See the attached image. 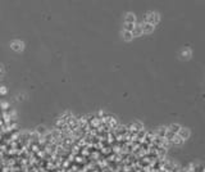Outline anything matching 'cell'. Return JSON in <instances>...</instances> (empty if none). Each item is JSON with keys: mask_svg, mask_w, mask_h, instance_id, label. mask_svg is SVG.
<instances>
[{"mask_svg": "<svg viewBox=\"0 0 205 172\" xmlns=\"http://www.w3.org/2000/svg\"><path fill=\"white\" fill-rule=\"evenodd\" d=\"M159 22V16H158V13H149L147 16H146V23H150V24H153V26H155Z\"/></svg>", "mask_w": 205, "mask_h": 172, "instance_id": "obj_1", "label": "cell"}, {"mask_svg": "<svg viewBox=\"0 0 205 172\" xmlns=\"http://www.w3.org/2000/svg\"><path fill=\"white\" fill-rule=\"evenodd\" d=\"M141 32L142 34H150V32H153L154 31V26L153 24H150V23H144V24H141Z\"/></svg>", "mask_w": 205, "mask_h": 172, "instance_id": "obj_2", "label": "cell"}, {"mask_svg": "<svg viewBox=\"0 0 205 172\" xmlns=\"http://www.w3.org/2000/svg\"><path fill=\"white\" fill-rule=\"evenodd\" d=\"M177 135L185 141V140H187V139L190 138V131H189V128H182V127H181Z\"/></svg>", "mask_w": 205, "mask_h": 172, "instance_id": "obj_3", "label": "cell"}, {"mask_svg": "<svg viewBox=\"0 0 205 172\" xmlns=\"http://www.w3.org/2000/svg\"><path fill=\"white\" fill-rule=\"evenodd\" d=\"M135 22H136V17L132 13H128L126 16V23H133L135 24Z\"/></svg>", "mask_w": 205, "mask_h": 172, "instance_id": "obj_4", "label": "cell"}, {"mask_svg": "<svg viewBox=\"0 0 205 172\" xmlns=\"http://www.w3.org/2000/svg\"><path fill=\"white\" fill-rule=\"evenodd\" d=\"M132 36H140V35H142V32H141V27L140 26H136L135 24V27H133V30H132Z\"/></svg>", "mask_w": 205, "mask_h": 172, "instance_id": "obj_5", "label": "cell"}, {"mask_svg": "<svg viewBox=\"0 0 205 172\" xmlns=\"http://www.w3.org/2000/svg\"><path fill=\"white\" fill-rule=\"evenodd\" d=\"M22 48H23V44L22 42H19V41H17V42H13V49L14 50H22Z\"/></svg>", "mask_w": 205, "mask_h": 172, "instance_id": "obj_6", "label": "cell"}, {"mask_svg": "<svg viewBox=\"0 0 205 172\" xmlns=\"http://www.w3.org/2000/svg\"><path fill=\"white\" fill-rule=\"evenodd\" d=\"M123 35H125V36H123V39H125L126 41H131L132 38H133L132 34H131V32H128V31H125V32H123Z\"/></svg>", "mask_w": 205, "mask_h": 172, "instance_id": "obj_7", "label": "cell"}]
</instances>
